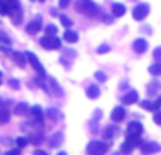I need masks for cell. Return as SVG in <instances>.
<instances>
[{"mask_svg": "<svg viewBox=\"0 0 161 155\" xmlns=\"http://www.w3.org/2000/svg\"><path fill=\"white\" fill-rule=\"evenodd\" d=\"M77 10L80 13H83V14H86L87 17H94V16H97L100 13V9L93 0H79Z\"/></svg>", "mask_w": 161, "mask_h": 155, "instance_id": "1", "label": "cell"}, {"mask_svg": "<svg viewBox=\"0 0 161 155\" xmlns=\"http://www.w3.org/2000/svg\"><path fill=\"white\" fill-rule=\"evenodd\" d=\"M107 149H108V145L103 141H91V142H88L86 151L90 155H104Z\"/></svg>", "mask_w": 161, "mask_h": 155, "instance_id": "2", "label": "cell"}, {"mask_svg": "<svg viewBox=\"0 0 161 155\" xmlns=\"http://www.w3.org/2000/svg\"><path fill=\"white\" fill-rule=\"evenodd\" d=\"M40 46L46 50H56L61 47V40L56 36H44L40 39Z\"/></svg>", "mask_w": 161, "mask_h": 155, "instance_id": "3", "label": "cell"}, {"mask_svg": "<svg viewBox=\"0 0 161 155\" xmlns=\"http://www.w3.org/2000/svg\"><path fill=\"white\" fill-rule=\"evenodd\" d=\"M148 12H150V7L147 6L146 3H140V4H137L136 7H134L133 10V19L137 21H141L144 20V19L148 16Z\"/></svg>", "mask_w": 161, "mask_h": 155, "instance_id": "4", "label": "cell"}, {"mask_svg": "<svg viewBox=\"0 0 161 155\" xmlns=\"http://www.w3.org/2000/svg\"><path fill=\"white\" fill-rule=\"evenodd\" d=\"M26 56H27V60H29V63L33 66V68L39 73V76L40 77H44L46 76V71H44V67L42 66V63L39 61V58L36 57V56L33 54V53H26Z\"/></svg>", "mask_w": 161, "mask_h": 155, "instance_id": "5", "label": "cell"}, {"mask_svg": "<svg viewBox=\"0 0 161 155\" xmlns=\"http://www.w3.org/2000/svg\"><path fill=\"white\" fill-rule=\"evenodd\" d=\"M140 149L144 155L155 154V152L160 151V145H158L157 142H153V141H144V142H141Z\"/></svg>", "mask_w": 161, "mask_h": 155, "instance_id": "6", "label": "cell"}, {"mask_svg": "<svg viewBox=\"0 0 161 155\" xmlns=\"http://www.w3.org/2000/svg\"><path fill=\"white\" fill-rule=\"evenodd\" d=\"M43 29V24H42V19H36V20H31L30 23L27 24V27H26V31H27L29 34H31V36H34V34H37L40 30Z\"/></svg>", "mask_w": 161, "mask_h": 155, "instance_id": "7", "label": "cell"}, {"mask_svg": "<svg viewBox=\"0 0 161 155\" xmlns=\"http://www.w3.org/2000/svg\"><path fill=\"white\" fill-rule=\"evenodd\" d=\"M137 100H138V93L136 90H131V91L125 93L121 97V103L125 104V105H131V104L137 103Z\"/></svg>", "mask_w": 161, "mask_h": 155, "instance_id": "8", "label": "cell"}, {"mask_svg": "<svg viewBox=\"0 0 161 155\" xmlns=\"http://www.w3.org/2000/svg\"><path fill=\"white\" fill-rule=\"evenodd\" d=\"M125 144L131 147V148H136V147L141 145V138L140 134H134V132H128L127 137H125Z\"/></svg>", "mask_w": 161, "mask_h": 155, "instance_id": "9", "label": "cell"}, {"mask_svg": "<svg viewBox=\"0 0 161 155\" xmlns=\"http://www.w3.org/2000/svg\"><path fill=\"white\" fill-rule=\"evenodd\" d=\"M125 118V110L124 107H116L111 111V120L114 122H121Z\"/></svg>", "mask_w": 161, "mask_h": 155, "instance_id": "10", "label": "cell"}, {"mask_svg": "<svg viewBox=\"0 0 161 155\" xmlns=\"http://www.w3.org/2000/svg\"><path fill=\"white\" fill-rule=\"evenodd\" d=\"M31 117H33V121L37 124H43V120H44V113L39 105L31 107Z\"/></svg>", "mask_w": 161, "mask_h": 155, "instance_id": "11", "label": "cell"}, {"mask_svg": "<svg viewBox=\"0 0 161 155\" xmlns=\"http://www.w3.org/2000/svg\"><path fill=\"white\" fill-rule=\"evenodd\" d=\"M12 57L13 60H14V63L17 64L19 67H25L26 63H27V56L23 54V53H17V51H13L12 53Z\"/></svg>", "mask_w": 161, "mask_h": 155, "instance_id": "12", "label": "cell"}, {"mask_svg": "<svg viewBox=\"0 0 161 155\" xmlns=\"http://www.w3.org/2000/svg\"><path fill=\"white\" fill-rule=\"evenodd\" d=\"M133 47H134V50H136V53L143 54V53H146V50H147V41L144 39H137L136 41H134Z\"/></svg>", "mask_w": 161, "mask_h": 155, "instance_id": "13", "label": "cell"}, {"mask_svg": "<svg viewBox=\"0 0 161 155\" xmlns=\"http://www.w3.org/2000/svg\"><path fill=\"white\" fill-rule=\"evenodd\" d=\"M63 140H64L63 134H61V132H57V134H54L49 140V145L52 147V148H57V147H60L61 144H63Z\"/></svg>", "mask_w": 161, "mask_h": 155, "instance_id": "14", "label": "cell"}, {"mask_svg": "<svg viewBox=\"0 0 161 155\" xmlns=\"http://www.w3.org/2000/svg\"><path fill=\"white\" fill-rule=\"evenodd\" d=\"M111 12H113V16L121 17V16H124V13H125V6L121 3H114L111 6Z\"/></svg>", "mask_w": 161, "mask_h": 155, "instance_id": "15", "label": "cell"}, {"mask_svg": "<svg viewBox=\"0 0 161 155\" xmlns=\"http://www.w3.org/2000/svg\"><path fill=\"white\" fill-rule=\"evenodd\" d=\"M86 94H87L88 98H91V100H96V98H98V95H100V88H98L97 85L91 84L90 87H87V91H86Z\"/></svg>", "mask_w": 161, "mask_h": 155, "instance_id": "16", "label": "cell"}, {"mask_svg": "<svg viewBox=\"0 0 161 155\" xmlns=\"http://www.w3.org/2000/svg\"><path fill=\"white\" fill-rule=\"evenodd\" d=\"M127 130H128V132H134V134H140L141 135V132H143L144 128H143V125H141V122L133 121V122H130V124H128Z\"/></svg>", "mask_w": 161, "mask_h": 155, "instance_id": "17", "label": "cell"}, {"mask_svg": "<svg viewBox=\"0 0 161 155\" xmlns=\"http://www.w3.org/2000/svg\"><path fill=\"white\" fill-rule=\"evenodd\" d=\"M63 39L66 40L67 43H77V40H79V34L76 33V31H73V30H66L64 31V34H63Z\"/></svg>", "mask_w": 161, "mask_h": 155, "instance_id": "18", "label": "cell"}, {"mask_svg": "<svg viewBox=\"0 0 161 155\" xmlns=\"http://www.w3.org/2000/svg\"><path fill=\"white\" fill-rule=\"evenodd\" d=\"M29 111V105L26 103H19L17 105L14 107V111L13 113L16 114V115H23V114H26Z\"/></svg>", "mask_w": 161, "mask_h": 155, "instance_id": "19", "label": "cell"}, {"mask_svg": "<svg viewBox=\"0 0 161 155\" xmlns=\"http://www.w3.org/2000/svg\"><path fill=\"white\" fill-rule=\"evenodd\" d=\"M9 120H10V113L7 111L6 108H2L0 110V125L7 124Z\"/></svg>", "mask_w": 161, "mask_h": 155, "instance_id": "20", "label": "cell"}, {"mask_svg": "<svg viewBox=\"0 0 161 155\" xmlns=\"http://www.w3.org/2000/svg\"><path fill=\"white\" fill-rule=\"evenodd\" d=\"M148 71L153 76H160L161 74V63H154L153 66H150Z\"/></svg>", "mask_w": 161, "mask_h": 155, "instance_id": "21", "label": "cell"}, {"mask_svg": "<svg viewBox=\"0 0 161 155\" xmlns=\"http://www.w3.org/2000/svg\"><path fill=\"white\" fill-rule=\"evenodd\" d=\"M60 23L63 24V27H66V29H69V27H71V26H73V21H71V19H69L67 16H64V14L60 16Z\"/></svg>", "mask_w": 161, "mask_h": 155, "instance_id": "22", "label": "cell"}, {"mask_svg": "<svg viewBox=\"0 0 161 155\" xmlns=\"http://www.w3.org/2000/svg\"><path fill=\"white\" fill-rule=\"evenodd\" d=\"M44 31H46V36H56L57 34V27L53 24H49L44 27Z\"/></svg>", "mask_w": 161, "mask_h": 155, "instance_id": "23", "label": "cell"}, {"mask_svg": "<svg viewBox=\"0 0 161 155\" xmlns=\"http://www.w3.org/2000/svg\"><path fill=\"white\" fill-rule=\"evenodd\" d=\"M47 115H49V118H52L53 121H57L60 114H58V111L56 108H49L47 110Z\"/></svg>", "mask_w": 161, "mask_h": 155, "instance_id": "24", "label": "cell"}, {"mask_svg": "<svg viewBox=\"0 0 161 155\" xmlns=\"http://www.w3.org/2000/svg\"><path fill=\"white\" fill-rule=\"evenodd\" d=\"M0 43H2V44H7V46L12 44V40L9 39V36H7L4 31H0Z\"/></svg>", "mask_w": 161, "mask_h": 155, "instance_id": "25", "label": "cell"}, {"mask_svg": "<svg viewBox=\"0 0 161 155\" xmlns=\"http://www.w3.org/2000/svg\"><path fill=\"white\" fill-rule=\"evenodd\" d=\"M50 83H52V87H53V90H54V93H60V94H63V90L60 88V85H58V83H56V80L54 78H50Z\"/></svg>", "mask_w": 161, "mask_h": 155, "instance_id": "26", "label": "cell"}, {"mask_svg": "<svg viewBox=\"0 0 161 155\" xmlns=\"http://www.w3.org/2000/svg\"><path fill=\"white\" fill-rule=\"evenodd\" d=\"M131 149H133V148H131V147L130 145H128V144H123V145H121V154H124V155H128V154H131Z\"/></svg>", "mask_w": 161, "mask_h": 155, "instance_id": "27", "label": "cell"}, {"mask_svg": "<svg viewBox=\"0 0 161 155\" xmlns=\"http://www.w3.org/2000/svg\"><path fill=\"white\" fill-rule=\"evenodd\" d=\"M141 107H143L144 110H148V111H151L153 103H151V101H148V100H144V101H141Z\"/></svg>", "mask_w": 161, "mask_h": 155, "instance_id": "28", "label": "cell"}, {"mask_svg": "<svg viewBox=\"0 0 161 155\" xmlns=\"http://www.w3.org/2000/svg\"><path fill=\"white\" fill-rule=\"evenodd\" d=\"M16 142H17V145L20 147H26L29 144V141H27V138H23V137H20V138H17V140H16Z\"/></svg>", "mask_w": 161, "mask_h": 155, "instance_id": "29", "label": "cell"}, {"mask_svg": "<svg viewBox=\"0 0 161 155\" xmlns=\"http://www.w3.org/2000/svg\"><path fill=\"white\" fill-rule=\"evenodd\" d=\"M153 120H154L155 124L161 127V111H157V113L154 114V117H153Z\"/></svg>", "mask_w": 161, "mask_h": 155, "instance_id": "30", "label": "cell"}, {"mask_svg": "<svg viewBox=\"0 0 161 155\" xmlns=\"http://www.w3.org/2000/svg\"><path fill=\"white\" fill-rule=\"evenodd\" d=\"M160 107H161V97L158 98L157 101H154V103H153V108H151V111H158V110H160Z\"/></svg>", "mask_w": 161, "mask_h": 155, "instance_id": "31", "label": "cell"}, {"mask_svg": "<svg viewBox=\"0 0 161 155\" xmlns=\"http://www.w3.org/2000/svg\"><path fill=\"white\" fill-rule=\"evenodd\" d=\"M96 78H97L98 81H106L107 76L104 73H101V71H97V73H96Z\"/></svg>", "mask_w": 161, "mask_h": 155, "instance_id": "32", "label": "cell"}, {"mask_svg": "<svg viewBox=\"0 0 161 155\" xmlns=\"http://www.w3.org/2000/svg\"><path fill=\"white\" fill-rule=\"evenodd\" d=\"M108 51H110V47L106 46V44H104V46H100L98 47V50H97L98 54H104V53H108Z\"/></svg>", "mask_w": 161, "mask_h": 155, "instance_id": "33", "label": "cell"}, {"mask_svg": "<svg viewBox=\"0 0 161 155\" xmlns=\"http://www.w3.org/2000/svg\"><path fill=\"white\" fill-rule=\"evenodd\" d=\"M71 0H58V7H61V9H66L69 4H70Z\"/></svg>", "mask_w": 161, "mask_h": 155, "instance_id": "34", "label": "cell"}, {"mask_svg": "<svg viewBox=\"0 0 161 155\" xmlns=\"http://www.w3.org/2000/svg\"><path fill=\"white\" fill-rule=\"evenodd\" d=\"M9 84H10V87L14 88V90H19V88H20V85H19V81H17V80H14V78L10 80Z\"/></svg>", "mask_w": 161, "mask_h": 155, "instance_id": "35", "label": "cell"}, {"mask_svg": "<svg viewBox=\"0 0 161 155\" xmlns=\"http://www.w3.org/2000/svg\"><path fill=\"white\" fill-rule=\"evenodd\" d=\"M114 130H116V128H113V127H107L106 132H104V137H106V138H110V137H111V134L114 132Z\"/></svg>", "mask_w": 161, "mask_h": 155, "instance_id": "36", "label": "cell"}, {"mask_svg": "<svg viewBox=\"0 0 161 155\" xmlns=\"http://www.w3.org/2000/svg\"><path fill=\"white\" fill-rule=\"evenodd\" d=\"M42 141H43V137H42V135H36V137L31 138V142L36 144V145H37V144H40Z\"/></svg>", "mask_w": 161, "mask_h": 155, "instance_id": "37", "label": "cell"}, {"mask_svg": "<svg viewBox=\"0 0 161 155\" xmlns=\"http://www.w3.org/2000/svg\"><path fill=\"white\" fill-rule=\"evenodd\" d=\"M4 155H20V148H16V149H10L7 151Z\"/></svg>", "mask_w": 161, "mask_h": 155, "instance_id": "38", "label": "cell"}, {"mask_svg": "<svg viewBox=\"0 0 161 155\" xmlns=\"http://www.w3.org/2000/svg\"><path fill=\"white\" fill-rule=\"evenodd\" d=\"M154 57H155V60L161 61V49H160V47H158V49H155V51H154Z\"/></svg>", "mask_w": 161, "mask_h": 155, "instance_id": "39", "label": "cell"}, {"mask_svg": "<svg viewBox=\"0 0 161 155\" xmlns=\"http://www.w3.org/2000/svg\"><path fill=\"white\" fill-rule=\"evenodd\" d=\"M33 155H49L46 151H43V149H36V151L33 152Z\"/></svg>", "mask_w": 161, "mask_h": 155, "instance_id": "40", "label": "cell"}, {"mask_svg": "<svg viewBox=\"0 0 161 155\" xmlns=\"http://www.w3.org/2000/svg\"><path fill=\"white\" fill-rule=\"evenodd\" d=\"M57 155H67V154L64 151H60V152H57Z\"/></svg>", "mask_w": 161, "mask_h": 155, "instance_id": "41", "label": "cell"}, {"mask_svg": "<svg viewBox=\"0 0 161 155\" xmlns=\"http://www.w3.org/2000/svg\"><path fill=\"white\" fill-rule=\"evenodd\" d=\"M0 78H2V71H0Z\"/></svg>", "mask_w": 161, "mask_h": 155, "instance_id": "42", "label": "cell"}, {"mask_svg": "<svg viewBox=\"0 0 161 155\" xmlns=\"http://www.w3.org/2000/svg\"><path fill=\"white\" fill-rule=\"evenodd\" d=\"M0 84H2V78H0Z\"/></svg>", "mask_w": 161, "mask_h": 155, "instance_id": "43", "label": "cell"}, {"mask_svg": "<svg viewBox=\"0 0 161 155\" xmlns=\"http://www.w3.org/2000/svg\"><path fill=\"white\" fill-rule=\"evenodd\" d=\"M40 2H44V0H40Z\"/></svg>", "mask_w": 161, "mask_h": 155, "instance_id": "44", "label": "cell"}]
</instances>
